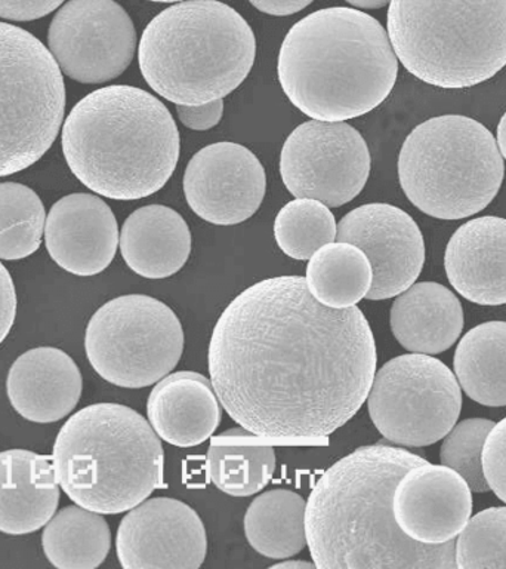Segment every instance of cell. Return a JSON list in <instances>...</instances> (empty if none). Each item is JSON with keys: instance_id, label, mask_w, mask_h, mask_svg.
<instances>
[{"instance_id": "40", "label": "cell", "mask_w": 506, "mask_h": 569, "mask_svg": "<svg viewBox=\"0 0 506 569\" xmlns=\"http://www.w3.org/2000/svg\"><path fill=\"white\" fill-rule=\"evenodd\" d=\"M497 147L502 158L506 159V113L502 116L499 127H497Z\"/></svg>"}, {"instance_id": "22", "label": "cell", "mask_w": 506, "mask_h": 569, "mask_svg": "<svg viewBox=\"0 0 506 569\" xmlns=\"http://www.w3.org/2000/svg\"><path fill=\"white\" fill-rule=\"evenodd\" d=\"M52 457L9 449L0 452V532L26 536L53 518L60 505Z\"/></svg>"}, {"instance_id": "21", "label": "cell", "mask_w": 506, "mask_h": 569, "mask_svg": "<svg viewBox=\"0 0 506 569\" xmlns=\"http://www.w3.org/2000/svg\"><path fill=\"white\" fill-rule=\"evenodd\" d=\"M146 418L164 442L191 448L215 433L222 409L211 378L178 371L155 382L146 400Z\"/></svg>"}, {"instance_id": "4", "label": "cell", "mask_w": 506, "mask_h": 569, "mask_svg": "<svg viewBox=\"0 0 506 569\" xmlns=\"http://www.w3.org/2000/svg\"><path fill=\"white\" fill-rule=\"evenodd\" d=\"M70 171L93 193L114 200L163 189L180 159L171 111L144 89L111 84L82 98L62 127Z\"/></svg>"}, {"instance_id": "19", "label": "cell", "mask_w": 506, "mask_h": 569, "mask_svg": "<svg viewBox=\"0 0 506 569\" xmlns=\"http://www.w3.org/2000/svg\"><path fill=\"white\" fill-rule=\"evenodd\" d=\"M444 269L466 300L506 305V218L479 217L461 226L448 240Z\"/></svg>"}, {"instance_id": "10", "label": "cell", "mask_w": 506, "mask_h": 569, "mask_svg": "<svg viewBox=\"0 0 506 569\" xmlns=\"http://www.w3.org/2000/svg\"><path fill=\"white\" fill-rule=\"evenodd\" d=\"M84 350L102 380L142 389L162 380L180 362L184 331L171 307L132 293L105 302L93 313Z\"/></svg>"}, {"instance_id": "39", "label": "cell", "mask_w": 506, "mask_h": 569, "mask_svg": "<svg viewBox=\"0 0 506 569\" xmlns=\"http://www.w3.org/2000/svg\"><path fill=\"white\" fill-rule=\"evenodd\" d=\"M346 2L360 9H380L386 7L391 0H346Z\"/></svg>"}, {"instance_id": "23", "label": "cell", "mask_w": 506, "mask_h": 569, "mask_svg": "<svg viewBox=\"0 0 506 569\" xmlns=\"http://www.w3.org/2000/svg\"><path fill=\"white\" fill-rule=\"evenodd\" d=\"M391 331L412 353L439 355L451 349L464 329L459 298L437 282L413 283L391 307Z\"/></svg>"}, {"instance_id": "14", "label": "cell", "mask_w": 506, "mask_h": 569, "mask_svg": "<svg viewBox=\"0 0 506 569\" xmlns=\"http://www.w3.org/2000/svg\"><path fill=\"white\" fill-rule=\"evenodd\" d=\"M115 551L124 569H198L206 559V529L185 502L151 498L128 510Z\"/></svg>"}, {"instance_id": "15", "label": "cell", "mask_w": 506, "mask_h": 569, "mask_svg": "<svg viewBox=\"0 0 506 569\" xmlns=\"http://www.w3.org/2000/svg\"><path fill=\"white\" fill-rule=\"evenodd\" d=\"M336 240L362 249L373 270L367 300H388L406 291L425 264L424 236L403 209L367 203L346 213L337 224Z\"/></svg>"}, {"instance_id": "6", "label": "cell", "mask_w": 506, "mask_h": 569, "mask_svg": "<svg viewBox=\"0 0 506 569\" xmlns=\"http://www.w3.org/2000/svg\"><path fill=\"white\" fill-rule=\"evenodd\" d=\"M52 462L70 500L101 515L131 510L163 483L158 433L120 403H93L71 416L53 443Z\"/></svg>"}, {"instance_id": "16", "label": "cell", "mask_w": 506, "mask_h": 569, "mask_svg": "<svg viewBox=\"0 0 506 569\" xmlns=\"http://www.w3.org/2000/svg\"><path fill=\"white\" fill-rule=\"evenodd\" d=\"M266 176L247 147L221 141L203 147L190 159L184 194L195 216L216 226L249 220L265 198Z\"/></svg>"}, {"instance_id": "18", "label": "cell", "mask_w": 506, "mask_h": 569, "mask_svg": "<svg viewBox=\"0 0 506 569\" xmlns=\"http://www.w3.org/2000/svg\"><path fill=\"white\" fill-rule=\"evenodd\" d=\"M119 226L109 204L95 194L73 193L52 204L44 222L49 256L75 276H95L114 260Z\"/></svg>"}, {"instance_id": "11", "label": "cell", "mask_w": 506, "mask_h": 569, "mask_svg": "<svg viewBox=\"0 0 506 569\" xmlns=\"http://www.w3.org/2000/svg\"><path fill=\"white\" fill-rule=\"evenodd\" d=\"M367 409L373 425L389 442L429 447L456 425L462 389L455 372L442 360L431 355H402L376 371Z\"/></svg>"}, {"instance_id": "17", "label": "cell", "mask_w": 506, "mask_h": 569, "mask_svg": "<svg viewBox=\"0 0 506 569\" xmlns=\"http://www.w3.org/2000/svg\"><path fill=\"white\" fill-rule=\"evenodd\" d=\"M473 491L456 470L422 462L398 480L393 496L395 522L425 546L455 540L473 515Z\"/></svg>"}, {"instance_id": "41", "label": "cell", "mask_w": 506, "mask_h": 569, "mask_svg": "<svg viewBox=\"0 0 506 569\" xmlns=\"http://www.w3.org/2000/svg\"><path fill=\"white\" fill-rule=\"evenodd\" d=\"M271 568H274V569H277V568L313 569V568H315V563L314 562H305V560L282 559V562L274 563L273 567H271Z\"/></svg>"}, {"instance_id": "30", "label": "cell", "mask_w": 506, "mask_h": 569, "mask_svg": "<svg viewBox=\"0 0 506 569\" xmlns=\"http://www.w3.org/2000/svg\"><path fill=\"white\" fill-rule=\"evenodd\" d=\"M47 213L42 200L20 182H0V260L17 261L40 248Z\"/></svg>"}, {"instance_id": "25", "label": "cell", "mask_w": 506, "mask_h": 569, "mask_svg": "<svg viewBox=\"0 0 506 569\" xmlns=\"http://www.w3.org/2000/svg\"><path fill=\"white\" fill-rule=\"evenodd\" d=\"M453 369L462 391L484 407H506V322L492 320L461 338Z\"/></svg>"}, {"instance_id": "31", "label": "cell", "mask_w": 506, "mask_h": 569, "mask_svg": "<svg viewBox=\"0 0 506 569\" xmlns=\"http://www.w3.org/2000/svg\"><path fill=\"white\" fill-rule=\"evenodd\" d=\"M337 224L327 204L296 198L280 209L274 220L279 248L293 260H310L317 249L335 242Z\"/></svg>"}, {"instance_id": "32", "label": "cell", "mask_w": 506, "mask_h": 569, "mask_svg": "<svg viewBox=\"0 0 506 569\" xmlns=\"http://www.w3.org/2000/svg\"><path fill=\"white\" fill-rule=\"evenodd\" d=\"M456 538L457 568H506V507L474 515Z\"/></svg>"}, {"instance_id": "13", "label": "cell", "mask_w": 506, "mask_h": 569, "mask_svg": "<svg viewBox=\"0 0 506 569\" xmlns=\"http://www.w3.org/2000/svg\"><path fill=\"white\" fill-rule=\"evenodd\" d=\"M49 51L75 82H110L131 66L135 26L114 0H70L58 9L48 31Z\"/></svg>"}, {"instance_id": "29", "label": "cell", "mask_w": 506, "mask_h": 569, "mask_svg": "<svg viewBox=\"0 0 506 569\" xmlns=\"http://www.w3.org/2000/svg\"><path fill=\"white\" fill-rule=\"evenodd\" d=\"M311 296L331 309H348L367 297L373 283L371 261L362 249L332 242L317 249L306 266Z\"/></svg>"}, {"instance_id": "20", "label": "cell", "mask_w": 506, "mask_h": 569, "mask_svg": "<svg viewBox=\"0 0 506 569\" xmlns=\"http://www.w3.org/2000/svg\"><path fill=\"white\" fill-rule=\"evenodd\" d=\"M78 365L55 347H36L22 353L8 372L12 408L26 420L48 425L70 416L82 396Z\"/></svg>"}, {"instance_id": "26", "label": "cell", "mask_w": 506, "mask_h": 569, "mask_svg": "<svg viewBox=\"0 0 506 569\" xmlns=\"http://www.w3.org/2000/svg\"><path fill=\"white\" fill-rule=\"evenodd\" d=\"M306 501L289 489H271L253 498L244 515V536L257 553L289 559L306 547Z\"/></svg>"}, {"instance_id": "37", "label": "cell", "mask_w": 506, "mask_h": 569, "mask_svg": "<svg viewBox=\"0 0 506 569\" xmlns=\"http://www.w3.org/2000/svg\"><path fill=\"white\" fill-rule=\"evenodd\" d=\"M17 316V293L7 267L0 262V345L11 332Z\"/></svg>"}, {"instance_id": "12", "label": "cell", "mask_w": 506, "mask_h": 569, "mask_svg": "<svg viewBox=\"0 0 506 569\" xmlns=\"http://www.w3.org/2000/svg\"><path fill=\"white\" fill-rule=\"evenodd\" d=\"M371 151L345 122L310 120L284 141L280 173L289 193L342 207L357 198L371 176Z\"/></svg>"}, {"instance_id": "34", "label": "cell", "mask_w": 506, "mask_h": 569, "mask_svg": "<svg viewBox=\"0 0 506 569\" xmlns=\"http://www.w3.org/2000/svg\"><path fill=\"white\" fill-rule=\"evenodd\" d=\"M482 465L488 488L506 505V417L488 431Z\"/></svg>"}, {"instance_id": "3", "label": "cell", "mask_w": 506, "mask_h": 569, "mask_svg": "<svg viewBox=\"0 0 506 569\" xmlns=\"http://www.w3.org/2000/svg\"><path fill=\"white\" fill-rule=\"evenodd\" d=\"M277 74L289 101L323 122L371 113L388 98L398 58L388 31L353 8L320 9L289 30Z\"/></svg>"}, {"instance_id": "5", "label": "cell", "mask_w": 506, "mask_h": 569, "mask_svg": "<svg viewBox=\"0 0 506 569\" xmlns=\"http://www.w3.org/2000/svg\"><path fill=\"white\" fill-rule=\"evenodd\" d=\"M255 57L251 26L217 0H185L164 9L138 47L145 82L176 106L224 100L251 73Z\"/></svg>"}, {"instance_id": "8", "label": "cell", "mask_w": 506, "mask_h": 569, "mask_svg": "<svg viewBox=\"0 0 506 569\" xmlns=\"http://www.w3.org/2000/svg\"><path fill=\"white\" fill-rule=\"evenodd\" d=\"M505 167L493 133L466 116L417 124L398 156L399 186L419 211L439 220L482 212L499 193Z\"/></svg>"}, {"instance_id": "2", "label": "cell", "mask_w": 506, "mask_h": 569, "mask_svg": "<svg viewBox=\"0 0 506 569\" xmlns=\"http://www.w3.org/2000/svg\"><path fill=\"white\" fill-rule=\"evenodd\" d=\"M426 462L406 449L368 445L328 467L305 509L306 546L315 568H455V546H425L398 528L397 482Z\"/></svg>"}, {"instance_id": "33", "label": "cell", "mask_w": 506, "mask_h": 569, "mask_svg": "<svg viewBox=\"0 0 506 569\" xmlns=\"http://www.w3.org/2000/svg\"><path fill=\"white\" fill-rule=\"evenodd\" d=\"M495 422L486 418H466L457 422L443 438L439 460L456 470L468 482L470 491H490L484 478L482 453L488 431Z\"/></svg>"}, {"instance_id": "38", "label": "cell", "mask_w": 506, "mask_h": 569, "mask_svg": "<svg viewBox=\"0 0 506 569\" xmlns=\"http://www.w3.org/2000/svg\"><path fill=\"white\" fill-rule=\"evenodd\" d=\"M257 11L269 13V16L284 17L301 12L302 9L310 7L314 0H249Z\"/></svg>"}, {"instance_id": "7", "label": "cell", "mask_w": 506, "mask_h": 569, "mask_svg": "<svg viewBox=\"0 0 506 569\" xmlns=\"http://www.w3.org/2000/svg\"><path fill=\"white\" fill-rule=\"evenodd\" d=\"M388 36L404 69L459 89L506 66V0H391Z\"/></svg>"}, {"instance_id": "9", "label": "cell", "mask_w": 506, "mask_h": 569, "mask_svg": "<svg viewBox=\"0 0 506 569\" xmlns=\"http://www.w3.org/2000/svg\"><path fill=\"white\" fill-rule=\"evenodd\" d=\"M64 111V79L51 51L29 31L0 21V177L47 154Z\"/></svg>"}, {"instance_id": "27", "label": "cell", "mask_w": 506, "mask_h": 569, "mask_svg": "<svg viewBox=\"0 0 506 569\" xmlns=\"http://www.w3.org/2000/svg\"><path fill=\"white\" fill-rule=\"evenodd\" d=\"M217 439L206 457L212 483L231 497H251L262 491L274 475V448L252 443L251 431L243 427L226 430Z\"/></svg>"}, {"instance_id": "1", "label": "cell", "mask_w": 506, "mask_h": 569, "mask_svg": "<svg viewBox=\"0 0 506 569\" xmlns=\"http://www.w3.org/2000/svg\"><path fill=\"white\" fill-rule=\"evenodd\" d=\"M376 345L358 307L331 309L302 276L244 289L222 311L208 351L221 407L269 439H323L366 402Z\"/></svg>"}, {"instance_id": "36", "label": "cell", "mask_w": 506, "mask_h": 569, "mask_svg": "<svg viewBox=\"0 0 506 569\" xmlns=\"http://www.w3.org/2000/svg\"><path fill=\"white\" fill-rule=\"evenodd\" d=\"M178 118L182 124L193 131H208L221 122L224 114V100L200 106H176Z\"/></svg>"}, {"instance_id": "35", "label": "cell", "mask_w": 506, "mask_h": 569, "mask_svg": "<svg viewBox=\"0 0 506 569\" xmlns=\"http://www.w3.org/2000/svg\"><path fill=\"white\" fill-rule=\"evenodd\" d=\"M64 0H0V18L9 21H33L49 16Z\"/></svg>"}, {"instance_id": "28", "label": "cell", "mask_w": 506, "mask_h": 569, "mask_svg": "<svg viewBox=\"0 0 506 569\" xmlns=\"http://www.w3.org/2000/svg\"><path fill=\"white\" fill-rule=\"evenodd\" d=\"M43 553L60 569H93L109 556V523L97 511L80 506L64 507L44 525Z\"/></svg>"}, {"instance_id": "24", "label": "cell", "mask_w": 506, "mask_h": 569, "mask_svg": "<svg viewBox=\"0 0 506 569\" xmlns=\"http://www.w3.org/2000/svg\"><path fill=\"white\" fill-rule=\"evenodd\" d=\"M120 252L133 273L146 279L176 274L191 253V231L175 209L146 204L123 222Z\"/></svg>"}, {"instance_id": "42", "label": "cell", "mask_w": 506, "mask_h": 569, "mask_svg": "<svg viewBox=\"0 0 506 569\" xmlns=\"http://www.w3.org/2000/svg\"><path fill=\"white\" fill-rule=\"evenodd\" d=\"M149 2L175 3L185 2V0H149Z\"/></svg>"}]
</instances>
